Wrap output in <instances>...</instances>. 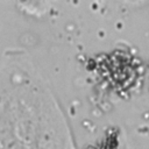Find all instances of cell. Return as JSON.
<instances>
[{
  "label": "cell",
  "mask_w": 149,
  "mask_h": 149,
  "mask_svg": "<svg viewBox=\"0 0 149 149\" xmlns=\"http://www.w3.org/2000/svg\"><path fill=\"white\" fill-rule=\"evenodd\" d=\"M40 93L14 55L0 61V149H40Z\"/></svg>",
  "instance_id": "cell-1"
}]
</instances>
